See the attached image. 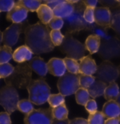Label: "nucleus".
<instances>
[{
    "mask_svg": "<svg viewBox=\"0 0 120 124\" xmlns=\"http://www.w3.org/2000/svg\"><path fill=\"white\" fill-rule=\"evenodd\" d=\"M50 28L39 21L28 25L25 30V43L35 54L48 53L53 50L55 45L51 38Z\"/></svg>",
    "mask_w": 120,
    "mask_h": 124,
    "instance_id": "nucleus-1",
    "label": "nucleus"
},
{
    "mask_svg": "<svg viewBox=\"0 0 120 124\" xmlns=\"http://www.w3.org/2000/svg\"><path fill=\"white\" fill-rule=\"evenodd\" d=\"M86 6L81 0L74 4V11L70 15L63 18L65 27L66 28L65 34L75 35L82 31H88L91 23H89L84 18V14Z\"/></svg>",
    "mask_w": 120,
    "mask_h": 124,
    "instance_id": "nucleus-2",
    "label": "nucleus"
},
{
    "mask_svg": "<svg viewBox=\"0 0 120 124\" xmlns=\"http://www.w3.org/2000/svg\"><path fill=\"white\" fill-rule=\"evenodd\" d=\"M32 70L29 63H19L14 69V72L4 78L7 85H11L19 89H27L32 79Z\"/></svg>",
    "mask_w": 120,
    "mask_h": 124,
    "instance_id": "nucleus-3",
    "label": "nucleus"
},
{
    "mask_svg": "<svg viewBox=\"0 0 120 124\" xmlns=\"http://www.w3.org/2000/svg\"><path fill=\"white\" fill-rule=\"evenodd\" d=\"M27 90L29 93V100L35 105L45 104L51 94V87L44 78L32 80Z\"/></svg>",
    "mask_w": 120,
    "mask_h": 124,
    "instance_id": "nucleus-4",
    "label": "nucleus"
},
{
    "mask_svg": "<svg viewBox=\"0 0 120 124\" xmlns=\"http://www.w3.org/2000/svg\"><path fill=\"white\" fill-rule=\"evenodd\" d=\"M58 48L60 52L66 54L68 57L77 61H79L85 56L86 51L87 50L84 45L70 34H65L63 42Z\"/></svg>",
    "mask_w": 120,
    "mask_h": 124,
    "instance_id": "nucleus-5",
    "label": "nucleus"
},
{
    "mask_svg": "<svg viewBox=\"0 0 120 124\" xmlns=\"http://www.w3.org/2000/svg\"><path fill=\"white\" fill-rule=\"evenodd\" d=\"M98 55L103 60L110 61L120 57V38L110 37L103 39L100 43Z\"/></svg>",
    "mask_w": 120,
    "mask_h": 124,
    "instance_id": "nucleus-6",
    "label": "nucleus"
},
{
    "mask_svg": "<svg viewBox=\"0 0 120 124\" xmlns=\"http://www.w3.org/2000/svg\"><path fill=\"white\" fill-rule=\"evenodd\" d=\"M19 95L16 87L11 85H7L0 90V104L6 110L11 114L18 108Z\"/></svg>",
    "mask_w": 120,
    "mask_h": 124,
    "instance_id": "nucleus-7",
    "label": "nucleus"
},
{
    "mask_svg": "<svg viewBox=\"0 0 120 124\" xmlns=\"http://www.w3.org/2000/svg\"><path fill=\"white\" fill-rule=\"evenodd\" d=\"M79 74L68 72L60 77L57 83L59 93L65 97L75 94L77 90L80 87Z\"/></svg>",
    "mask_w": 120,
    "mask_h": 124,
    "instance_id": "nucleus-8",
    "label": "nucleus"
},
{
    "mask_svg": "<svg viewBox=\"0 0 120 124\" xmlns=\"http://www.w3.org/2000/svg\"><path fill=\"white\" fill-rule=\"evenodd\" d=\"M119 68L110 61L104 60L99 66H98L96 76L98 79L106 83H111L120 76Z\"/></svg>",
    "mask_w": 120,
    "mask_h": 124,
    "instance_id": "nucleus-9",
    "label": "nucleus"
},
{
    "mask_svg": "<svg viewBox=\"0 0 120 124\" xmlns=\"http://www.w3.org/2000/svg\"><path fill=\"white\" fill-rule=\"evenodd\" d=\"M53 120L52 107H51L33 109L25 115L24 122L26 124H53Z\"/></svg>",
    "mask_w": 120,
    "mask_h": 124,
    "instance_id": "nucleus-10",
    "label": "nucleus"
},
{
    "mask_svg": "<svg viewBox=\"0 0 120 124\" xmlns=\"http://www.w3.org/2000/svg\"><path fill=\"white\" fill-rule=\"evenodd\" d=\"M26 27L23 23H13L4 32H1L0 42L5 45L14 46L17 43L21 33L25 32Z\"/></svg>",
    "mask_w": 120,
    "mask_h": 124,
    "instance_id": "nucleus-11",
    "label": "nucleus"
},
{
    "mask_svg": "<svg viewBox=\"0 0 120 124\" xmlns=\"http://www.w3.org/2000/svg\"><path fill=\"white\" fill-rule=\"evenodd\" d=\"M95 23L107 29L111 28L112 13L110 8L105 7L95 8Z\"/></svg>",
    "mask_w": 120,
    "mask_h": 124,
    "instance_id": "nucleus-12",
    "label": "nucleus"
},
{
    "mask_svg": "<svg viewBox=\"0 0 120 124\" xmlns=\"http://www.w3.org/2000/svg\"><path fill=\"white\" fill-rule=\"evenodd\" d=\"M28 10L23 6L15 2V6L8 11L7 19L12 23H21L24 22L28 15Z\"/></svg>",
    "mask_w": 120,
    "mask_h": 124,
    "instance_id": "nucleus-13",
    "label": "nucleus"
},
{
    "mask_svg": "<svg viewBox=\"0 0 120 124\" xmlns=\"http://www.w3.org/2000/svg\"><path fill=\"white\" fill-rule=\"evenodd\" d=\"M49 72L54 76L61 77L66 73V66L64 59L52 58L47 63Z\"/></svg>",
    "mask_w": 120,
    "mask_h": 124,
    "instance_id": "nucleus-14",
    "label": "nucleus"
},
{
    "mask_svg": "<svg viewBox=\"0 0 120 124\" xmlns=\"http://www.w3.org/2000/svg\"><path fill=\"white\" fill-rule=\"evenodd\" d=\"M97 65L94 59L90 54L84 56L79 60V70L80 73L93 75L96 74L97 70Z\"/></svg>",
    "mask_w": 120,
    "mask_h": 124,
    "instance_id": "nucleus-15",
    "label": "nucleus"
},
{
    "mask_svg": "<svg viewBox=\"0 0 120 124\" xmlns=\"http://www.w3.org/2000/svg\"><path fill=\"white\" fill-rule=\"evenodd\" d=\"M32 51L29 46L26 45L18 47L14 52L13 59L18 63L30 61L32 59Z\"/></svg>",
    "mask_w": 120,
    "mask_h": 124,
    "instance_id": "nucleus-16",
    "label": "nucleus"
},
{
    "mask_svg": "<svg viewBox=\"0 0 120 124\" xmlns=\"http://www.w3.org/2000/svg\"><path fill=\"white\" fill-rule=\"evenodd\" d=\"M29 65L32 71L35 72L37 75L42 77L46 76L49 72L47 63H46L44 59L40 56L33 57L29 62Z\"/></svg>",
    "mask_w": 120,
    "mask_h": 124,
    "instance_id": "nucleus-17",
    "label": "nucleus"
},
{
    "mask_svg": "<svg viewBox=\"0 0 120 124\" xmlns=\"http://www.w3.org/2000/svg\"><path fill=\"white\" fill-rule=\"evenodd\" d=\"M102 111L106 119L112 117H118L120 114V104L116 100L107 101L103 105Z\"/></svg>",
    "mask_w": 120,
    "mask_h": 124,
    "instance_id": "nucleus-18",
    "label": "nucleus"
},
{
    "mask_svg": "<svg viewBox=\"0 0 120 124\" xmlns=\"http://www.w3.org/2000/svg\"><path fill=\"white\" fill-rule=\"evenodd\" d=\"M36 12L40 21L46 25H48L54 16L52 8L46 4H42Z\"/></svg>",
    "mask_w": 120,
    "mask_h": 124,
    "instance_id": "nucleus-19",
    "label": "nucleus"
},
{
    "mask_svg": "<svg viewBox=\"0 0 120 124\" xmlns=\"http://www.w3.org/2000/svg\"><path fill=\"white\" fill-rule=\"evenodd\" d=\"M101 38L96 34L90 35L85 42V46L90 54L97 53L100 46Z\"/></svg>",
    "mask_w": 120,
    "mask_h": 124,
    "instance_id": "nucleus-20",
    "label": "nucleus"
},
{
    "mask_svg": "<svg viewBox=\"0 0 120 124\" xmlns=\"http://www.w3.org/2000/svg\"><path fill=\"white\" fill-rule=\"evenodd\" d=\"M54 16L65 18L70 15L74 11V4L68 1L63 2L53 9Z\"/></svg>",
    "mask_w": 120,
    "mask_h": 124,
    "instance_id": "nucleus-21",
    "label": "nucleus"
},
{
    "mask_svg": "<svg viewBox=\"0 0 120 124\" xmlns=\"http://www.w3.org/2000/svg\"><path fill=\"white\" fill-rule=\"evenodd\" d=\"M107 83L98 79L94 81V83L88 88V90L89 92L91 97L95 99L98 97L104 95Z\"/></svg>",
    "mask_w": 120,
    "mask_h": 124,
    "instance_id": "nucleus-22",
    "label": "nucleus"
},
{
    "mask_svg": "<svg viewBox=\"0 0 120 124\" xmlns=\"http://www.w3.org/2000/svg\"><path fill=\"white\" fill-rule=\"evenodd\" d=\"M120 93V87L115 82H113L107 86L103 96L107 101L117 100Z\"/></svg>",
    "mask_w": 120,
    "mask_h": 124,
    "instance_id": "nucleus-23",
    "label": "nucleus"
},
{
    "mask_svg": "<svg viewBox=\"0 0 120 124\" xmlns=\"http://www.w3.org/2000/svg\"><path fill=\"white\" fill-rule=\"evenodd\" d=\"M111 10V28L115 32L117 35L120 38V6Z\"/></svg>",
    "mask_w": 120,
    "mask_h": 124,
    "instance_id": "nucleus-24",
    "label": "nucleus"
},
{
    "mask_svg": "<svg viewBox=\"0 0 120 124\" xmlns=\"http://www.w3.org/2000/svg\"><path fill=\"white\" fill-rule=\"evenodd\" d=\"M90 94L86 88L79 87L75 93V98L77 104L85 106L87 101L90 100Z\"/></svg>",
    "mask_w": 120,
    "mask_h": 124,
    "instance_id": "nucleus-25",
    "label": "nucleus"
},
{
    "mask_svg": "<svg viewBox=\"0 0 120 124\" xmlns=\"http://www.w3.org/2000/svg\"><path fill=\"white\" fill-rule=\"evenodd\" d=\"M53 115L54 118L58 120H65L68 119L69 111L65 105V103L60 104L59 106L52 108Z\"/></svg>",
    "mask_w": 120,
    "mask_h": 124,
    "instance_id": "nucleus-26",
    "label": "nucleus"
},
{
    "mask_svg": "<svg viewBox=\"0 0 120 124\" xmlns=\"http://www.w3.org/2000/svg\"><path fill=\"white\" fill-rule=\"evenodd\" d=\"M108 30L109 29H107L101 25H98L96 23H91L88 31L92 32L93 34H96L98 35H99L101 39H106L110 37L108 35Z\"/></svg>",
    "mask_w": 120,
    "mask_h": 124,
    "instance_id": "nucleus-27",
    "label": "nucleus"
},
{
    "mask_svg": "<svg viewBox=\"0 0 120 124\" xmlns=\"http://www.w3.org/2000/svg\"><path fill=\"white\" fill-rule=\"evenodd\" d=\"M13 50L11 46L2 45L0 47V63H8L13 58Z\"/></svg>",
    "mask_w": 120,
    "mask_h": 124,
    "instance_id": "nucleus-28",
    "label": "nucleus"
},
{
    "mask_svg": "<svg viewBox=\"0 0 120 124\" xmlns=\"http://www.w3.org/2000/svg\"><path fill=\"white\" fill-rule=\"evenodd\" d=\"M16 2L26 8L31 12L37 11L39 7L42 4V0H21Z\"/></svg>",
    "mask_w": 120,
    "mask_h": 124,
    "instance_id": "nucleus-29",
    "label": "nucleus"
},
{
    "mask_svg": "<svg viewBox=\"0 0 120 124\" xmlns=\"http://www.w3.org/2000/svg\"><path fill=\"white\" fill-rule=\"evenodd\" d=\"M64 59V62L66 66V69L68 72L75 73V74H79L80 73L79 70V63H78L77 60L74 59L70 57H65Z\"/></svg>",
    "mask_w": 120,
    "mask_h": 124,
    "instance_id": "nucleus-30",
    "label": "nucleus"
},
{
    "mask_svg": "<svg viewBox=\"0 0 120 124\" xmlns=\"http://www.w3.org/2000/svg\"><path fill=\"white\" fill-rule=\"evenodd\" d=\"M106 120L105 115L103 111H96L93 113L89 114L88 117V121L89 124H103Z\"/></svg>",
    "mask_w": 120,
    "mask_h": 124,
    "instance_id": "nucleus-31",
    "label": "nucleus"
},
{
    "mask_svg": "<svg viewBox=\"0 0 120 124\" xmlns=\"http://www.w3.org/2000/svg\"><path fill=\"white\" fill-rule=\"evenodd\" d=\"M48 102L51 107L52 108L56 107L60 104H63L65 103V96L62 94L61 93L51 94L49 97Z\"/></svg>",
    "mask_w": 120,
    "mask_h": 124,
    "instance_id": "nucleus-32",
    "label": "nucleus"
},
{
    "mask_svg": "<svg viewBox=\"0 0 120 124\" xmlns=\"http://www.w3.org/2000/svg\"><path fill=\"white\" fill-rule=\"evenodd\" d=\"M32 104L33 103L30 100H19L18 104V109L21 112H22L26 115L30 113L34 109V106Z\"/></svg>",
    "mask_w": 120,
    "mask_h": 124,
    "instance_id": "nucleus-33",
    "label": "nucleus"
},
{
    "mask_svg": "<svg viewBox=\"0 0 120 124\" xmlns=\"http://www.w3.org/2000/svg\"><path fill=\"white\" fill-rule=\"evenodd\" d=\"M79 85L80 87H84L88 89L91 85H92L96 80V78L93 77L92 75H87L79 73Z\"/></svg>",
    "mask_w": 120,
    "mask_h": 124,
    "instance_id": "nucleus-34",
    "label": "nucleus"
},
{
    "mask_svg": "<svg viewBox=\"0 0 120 124\" xmlns=\"http://www.w3.org/2000/svg\"><path fill=\"white\" fill-rule=\"evenodd\" d=\"M15 67H14L9 63H0V78H5L9 76L14 70Z\"/></svg>",
    "mask_w": 120,
    "mask_h": 124,
    "instance_id": "nucleus-35",
    "label": "nucleus"
},
{
    "mask_svg": "<svg viewBox=\"0 0 120 124\" xmlns=\"http://www.w3.org/2000/svg\"><path fill=\"white\" fill-rule=\"evenodd\" d=\"M64 25H65V22L63 18L54 16L47 25L51 30H60L62 29Z\"/></svg>",
    "mask_w": 120,
    "mask_h": 124,
    "instance_id": "nucleus-36",
    "label": "nucleus"
},
{
    "mask_svg": "<svg viewBox=\"0 0 120 124\" xmlns=\"http://www.w3.org/2000/svg\"><path fill=\"white\" fill-rule=\"evenodd\" d=\"M51 38L55 46H59L63 42L65 35H63L60 30H52L51 31Z\"/></svg>",
    "mask_w": 120,
    "mask_h": 124,
    "instance_id": "nucleus-37",
    "label": "nucleus"
},
{
    "mask_svg": "<svg viewBox=\"0 0 120 124\" xmlns=\"http://www.w3.org/2000/svg\"><path fill=\"white\" fill-rule=\"evenodd\" d=\"M15 0H0L1 12H8L15 6Z\"/></svg>",
    "mask_w": 120,
    "mask_h": 124,
    "instance_id": "nucleus-38",
    "label": "nucleus"
},
{
    "mask_svg": "<svg viewBox=\"0 0 120 124\" xmlns=\"http://www.w3.org/2000/svg\"><path fill=\"white\" fill-rule=\"evenodd\" d=\"M94 11H95V8L86 7L85 11H84V18H85V20L86 21L87 23H95V14H94Z\"/></svg>",
    "mask_w": 120,
    "mask_h": 124,
    "instance_id": "nucleus-39",
    "label": "nucleus"
},
{
    "mask_svg": "<svg viewBox=\"0 0 120 124\" xmlns=\"http://www.w3.org/2000/svg\"><path fill=\"white\" fill-rule=\"evenodd\" d=\"M98 2L103 7L110 8V9L118 7L120 6V3L117 1V0H98Z\"/></svg>",
    "mask_w": 120,
    "mask_h": 124,
    "instance_id": "nucleus-40",
    "label": "nucleus"
},
{
    "mask_svg": "<svg viewBox=\"0 0 120 124\" xmlns=\"http://www.w3.org/2000/svg\"><path fill=\"white\" fill-rule=\"evenodd\" d=\"M86 110L89 113H93L95 111H96L98 109V104L96 101L94 100H89L87 101V103L86 104V105L84 106Z\"/></svg>",
    "mask_w": 120,
    "mask_h": 124,
    "instance_id": "nucleus-41",
    "label": "nucleus"
},
{
    "mask_svg": "<svg viewBox=\"0 0 120 124\" xmlns=\"http://www.w3.org/2000/svg\"><path fill=\"white\" fill-rule=\"evenodd\" d=\"M10 114L8 112H1L0 114V124H11V120L10 118Z\"/></svg>",
    "mask_w": 120,
    "mask_h": 124,
    "instance_id": "nucleus-42",
    "label": "nucleus"
},
{
    "mask_svg": "<svg viewBox=\"0 0 120 124\" xmlns=\"http://www.w3.org/2000/svg\"><path fill=\"white\" fill-rule=\"evenodd\" d=\"M67 1L66 0H46L45 1H44V3L46 4V5H48L49 7H51L52 9L54 8H56L57 6H58L59 4Z\"/></svg>",
    "mask_w": 120,
    "mask_h": 124,
    "instance_id": "nucleus-43",
    "label": "nucleus"
},
{
    "mask_svg": "<svg viewBox=\"0 0 120 124\" xmlns=\"http://www.w3.org/2000/svg\"><path fill=\"white\" fill-rule=\"evenodd\" d=\"M70 124H88L89 121L83 118H75L74 119L70 120Z\"/></svg>",
    "mask_w": 120,
    "mask_h": 124,
    "instance_id": "nucleus-44",
    "label": "nucleus"
},
{
    "mask_svg": "<svg viewBox=\"0 0 120 124\" xmlns=\"http://www.w3.org/2000/svg\"><path fill=\"white\" fill-rule=\"evenodd\" d=\"M120 123V117H112L108 118L105 120V124H119Z\"/></svg>",
    "mask_w": 120,
    "mask_h": 124,
    "instance_id": "nucleus-45",
    "label": "nucleus"
},
{
    "mask_svg": "<svg viewBox=\"0 0 120 124\" xmlns=\"http://www.w3.org/2000/svg\"><path fill=\"white\" fill-rule=\"evenodd\" d=\"M82 1L86 7L93 8L96 7V5L98 2V0H82Z\"/></svg>",
    "mask_w": 120,
    "mask_h": 124,
    "instance_id": "nucleus-46",
    "label": "nucleus"
},
{
    "mask_svg": "<svg viewBox=\"0 0 120 124\" xmlns=\"http://www.w3.org/2000/svg\"><path fill=\"white\" fill-rule=\"evenodd\" d=\"M53 124H70V121L68 119H65V120H58V119H56L54 118L53 121Z\"/></svg>",
    "mask_w": 120,
    "mask_h": 124,
    "instance_id": "nucleus-47",
    "label": "nucleus"
},
{
    "mask_svg": "<svg viewBox=\"0 0 120 124\" xmlns=\"http://www.w3.org/2000/svg\"><path fill=\"white\" fill-rule=\"evenodd\" d=\"M69 3H71V4H76V3H77V2H79V1H80L81 0H66Z\"/></svg>",
    "mask_w": 120,
    "mask_h": 124,
    "instance_id": "nucleus-48",
    "label": "nucleus"
},
{
    "mask_svg": "<svg viewBox=\"0 0 120 124\" xmlns=\"http://www.w3.org/2000/svg\"><path fill=\"white\" fill-rule=\"evenodd\" d=\"M117 101L120 104V94H119V96H118V97H117Z\"/></svg>",
    "mask_w": 120,
    "mask_h": 124,
    "instance_id": "nucleus-49",
    "label": "nucleus"
},
{
    "mask_svg": "<svg viewBox=\"0 0 120 124\" xmlns=\"http://www.w3.org/2000/svg\"><path fill=\"white\" fill-rule=\"evenodd\" d=\"M117 1H118L119 3H120V0H117Z\"/></svg>",
    "mask_w": 120,
    "mask_h": 124,
    "instance_id": "nucleus-50",
    "label": "nucleus"
},
{
    "mask_svg": "<svg viewBox=\"0 0 120 124\" xmlns=\"http://www.w3.org/2000/svg\"><path fill=\"white\" fill-rule=\"evenodd\" d=\"M42 1H43V2H44V1H45L46 0H42Z\"/></svg>",
    "mask_w": 120,
    "mask_h": 124,
    "instance_id": "nucleus-51",
    "label": "nucleus"
},
{
    "mask_svg": "<svg viewBox=\"0 0 120 124\" xmlns=\"http://www.w3.org/2000/svg\"><path fill=\"white\" fill-rule=\"evenodd\" d=\"M16 1H21V0H15Z\"/></svg>",
    "mask_w": 120,
    "mask_h": 124,
    "instance_id": "nucleus-52",
    "label": "nucleus"
},
{
    "mask_svg": "<svg viewBox=\"0 0 120 124\" xmlns=\"http://www.w3.org/2000/svg\"><path fill=\"white\" fill-rule=\"evenodd\" d=\"M119 117H120V116H119Z\"/></svg>",
    "mask_w": 120,
    "mask_h": 124,
    "instance_id": "nucleus-53",
    "label": "nucleus"
}]
</instances>
